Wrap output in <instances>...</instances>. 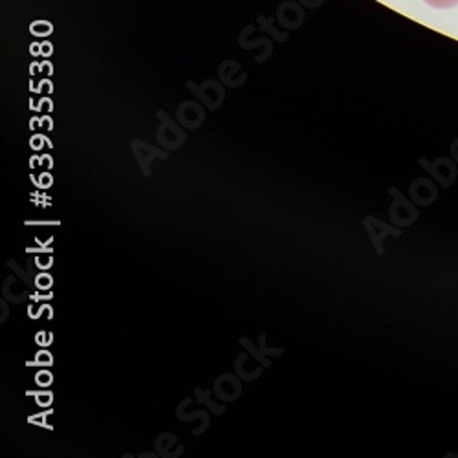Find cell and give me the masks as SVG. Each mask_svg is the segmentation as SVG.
Segmentation results:
<instances>
[{
  "label": "cell",
  "mask_w": 458,
  "mask_h": 458,
  "mask_svg": "<svg viewBox=\"0 0 458 458\" xmlns=\"http://www.w3.org/2000/svg\"><path fill=\"white\" fill-rule=\"evenodd\" d=\"M424 3L438 10H447V8H454L458 4V0H424Z\"/></svg>",
  "instance_id": "obj_14"
},
{
  "label": "cell",
  "mask_w": 458,
  "mask_h": 458,
  "mask_svg": "<svg viewBox=\"0 0 458 458\" xmlns=\"http://www.w3.org/2000/svg\"><path fill=\"white\" fill-rule=\"evenodd\" d=\"M39 110L43 112V110H47V112H50L52 110V103L48 101V99H45V101H41V106H39Z\"/></svg>",
  "instance_id": "obj_19"
},
{
  "label": "cell",
  "mask_w": 458,
  "mask_h": 458,
  "mask_svg": "<svg viewBox=\"0 0 458 458\" xmlns=\"http://www.w3.org/2000/svg\"><path fill=\"white\" fill-rule=\"evenodd\" d=\"M52 183H54V176L50 173H41L39 180H37V187H43V189L52 187Z\"/></svg>",
  "instance_id": "obj_16"
},
{
  "label": "cell",
  "mask_w": 458,
  "mask_h": 458,
  "mask_svg": "<svg viewBox=\"0 0 458 458\" xmlns=\"http://www.w3.org/2000/svg\"><path fill=\"white\" fill-rule=\"evenodd\" d=\"M43 314L48 316V321L54 318V310H52L50 304H41V302L28 304V316H30L31 319H41Z\"/></svg>",
  "instance_id": "obj_6"
},
{
  "label": "cell",
  "mask_w": 458,
  "mask_h": 458,
  "mask_svg": "<svg viewBox=\"0 0 458 458\" xmlns=\"http://www.w3.org/2000/svg\"><path fill=\"white\" fill-rule=\"evenodd\" d=\"M160 116L164 118L165 125L160 127L158 132H157L158 143H160L164 148H169V150L178 148V147L185 141V132H183L182 129H178L174 123H171V122L164 116V112H160Z\"/></svg>",
  "instance_id": "obj_1"
},
{
  "label": "cell",
  "mask_w": 458,
  "mask_h": 458,
  "mask_svg": "<svg viewBox=\"0 0 458 458\" xmlns=\"http://www.w3.org/2000/svg\"><path fill=\"white\" fill-rule=\"evenodd\" d=\"M178 120L185 129H199L204 122V112L195 103H185L178 110Z\"/></svg>",
  "instance_id": "obj_4"
},
{
  "label": "cell",
  "mask_w": 458,
  "mask_h": 458,
  "mask_svg": "<svg viewBox=\"0 0 458 458\" xmlns=\"http://www.w3.org/2000/svg\"><path fill=\"white\" fill-rule=\"evenodd\" d=\"M241 381L232 374H222L215 381V394L224 402L237 400L241 396Z\"/></svg>",
  "instance_id": "obj_2"
},
{
  "label": "cell",
  "mask_w": 458,
  "mask_h": 458,
  "mask_svg": "<svg viewBox=\"0 0 458 458\" xmlns=\"http://www.w3.org/2000/svg\"><path fill=\"white\" fill-rule=\"evenodd\" d=\"M45 145H47V147H54V143H52L47 136H43V134H33V136H31L30 147H31L33 150H41Z\"/></svg>",
  "instance_id": "obj_10"
},
{
  "label": "cell",
  "mask_w": 458,
  "mask_h": 458,
  "mask_svg": "<svg viewBox=\"0 0 458 458\" xmlns=\"http://www.w3.org/2000/svg\"><path fill=\"white\" fill-rule=\"evenodd\" d=\"M52 341H54V334H52V332L41 330V332H37V334H35V343H37V347L48 349V347L52 345Z\"/></svg>",
  "instance_id": "obj_9"
},
{
  "label": "cell",
  "mask_w": 458,
  "mask_h": 458,
  "mask_svg": "<svg viewBox=\"0 0 458 458\" xmlns=\"http://www.w3.org/2000/svg\"><path fill=\"white\" fill-rule=\"evenodd\" d=\"M52 284H54V277H52L50 274L41 272L39 276L35 277V286H37V290H50Z\"/></svg>",
  "instance_id": "obj_12"
},
{
  "label": "cell",
  "mask_w": 458,
  "mask_h": 458,
  "mask_svg": "<svg viewBox=\"0 0 458 458\" xmlns=\"http://www.w3.org/2000/svg\"><path fill=\"white\" fill-rule=\"evenodd\" d=\"M30 365H39V367H52L54 365V356H52V352H48L47 349H41L39 352L35 354V360H33V363H30Z\"/></svg>",
  "instance_id": "obj_8"
},
{
  "label": "cell",
  "mask_w": 458,
  "mask_h": 458,
  "mask_svg": "<svg viewBox=\"0 0 458 458\" xmlns=\"http://www.w3.org/2000/svg\"><path fill=\"white\" fill-rule=\"evenodd\" d=\"M54 262H52V259L50 257H45V259H39L37 260V266H39V268H50Z\"/></svg>",
  "instance_id": "obj_18"
},
{
  "label": "cell",
  "mask_w": 458,
  "mask_h": 458,
  "mask_svg": "<svg viewBox=\"0 0 458 458\" xmlns=\"http://www.w3.org/2000/svg\"><path fill=\"white\" fill-rule=\"evenodd\" d=\"M35 384L39 386V387H43V389L50 387L54 384V374L50 370H47V369L39 370V372L35 374Z\"/></svg>",
  "instance_id": "obj_7"
},
{
  "label": "cell",
  "mask_w": 458,
  "mask_h": 458,
  "mask_svg": "<svg viewBox=\"0 0 458 458\" xmlns=\"http://www.w3.org/2000/svg\"><path fill=\"white\" fill-rule=\"evenodd\" d=\"M250 356L248 354H242L239 360H237V374L242 377V379H257L259 377V374L262 372V367H253L251 369V365H248L250 363Z\"/></svg>",
  "instance_id": "obj_5"
},
{
  "label": "cell",
  "mask_w": 458,
  "mask_h": 458,
  "mask_svg": "<svg viewBox=\"0 0 458 458\" xmlns=\"http://www.w3.org/2000/svg\"><path fill=\"white\" fill-rule=\"evenodd\" d=\"M132 148H134V155H136V158H138V162H140V165H141V169H143V173L148 176L150 174V162L155 160V158H167V155L165 152H162V150H158V148H155V147H148V145H145V143H141L140 140H136L134 143H132Z\"/></svg>",
  "instance_id": "obj_3"
},
{
  "label": "cell",
  "mask_w": 458,
  "mask_h": 458,
  "mask_svg": "<svg viewBox=\"0 0 458 458\" xmlns=\"http://www.w3.org/2000/svg\"><path fill=\"white\" fill-rule=\"evenodd\" d=\"M30 394H33V398H35V402L39 407H50L52 402H54V394L50 391H47V393H30Z\"/></svg>",
  "instance_id": "obj_13"
},
{
  "label": "cell",
  "mask_w": 458,
  "mask_h": 458,
  "mask_svg": "<svg viewBox=\"0 0 458 458\" xmlns=\"http://www.w3.org/2000/svg\"><path fill=\"white\" fill-rule=\"evenodd\" d=\"M37 165H45L47 169H52L54 167V158L48 157V155H43V157H31L30 160V169H37Z\"/></svg>",
  "instance_id": "obj_11"
},
{
  "label": "cell",
  "mask_w": 458,
  "mask_h": 458,
  "mask_svg": "<svg viewBox=\"0 0 458 458\" xmlns=\"http://www.w3.org/2000/svg\"><path fill=\"white\" fill-rule=\"evenodd\" d=\"M176 444V437L174 435H162L157 442V449L158 451H167L171 445Z\"/></svg>",
  "instance_id": "obj_15"
},
{
  "label": "cell",
  "mask_w": 458,
  "mask_h": 458,
  "mask_svg": "<svg viewBox=\"0 0 458 458\" xmlns=\"http://www.w3.org/2000/svg\"><path fill=\"white\" fill-rule=\"evenodd\" d=\"M41 129H45L47 132H50L54 129V122H52L50 116H43L41 118Z\"/></svg>",
  "instance_id": "obj_17"
},
{
  "label": "cell",
  "mask_w": 458,
  "mask_h": 458,
  "mask_svg": "<svg viewBox=\"0 0 458 458\" xmlns=\"http://www.w3.org/2000/svg\"><path fill=\"white\" fill-rule=\"evenodd\" d=\"M41 125V120H37V118H33L31 122H30V127H31V131H35L37 127H39Z\"/></svg>",
  "instance_id": "obj_20"
}]
</instances>
